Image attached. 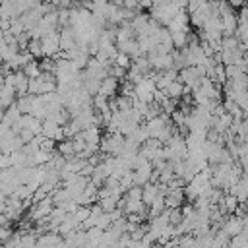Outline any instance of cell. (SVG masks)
Returning <instances> with one entry per match:
<instances>
[{
  "label": "cell",
  "mask_w": 248,
  "mask_h": 248,
  "mask_svg": "<svg viewBox=\"0 0 248 248\" xmlns=\"http://www.w3.org/2000/svg\"><path fill=\"white\" fill-rule=\"evenodd\" d=\"M114 89H116V79L108 76L107 79H103V81H101L99 93H101V97H108V95H112V93H114Z\"/></svg>",
  "instance_id": "1"
},
{
  "label": "cell",
  "mask_w": 248,
  "mask_h": 248,
  "mask_svg": "<svg viewBox=\"0 0 248 248\" xmlns=\"http://www.w3.org/2000/svg\"><path fill=\"white\" fill-rule=\"evenodd\" d=\"M165 91H167L169 97H180L182 91H184V85H182V81H172Z\"/></svg>",
  "instance_id": "2"
},
{
  "label": "cell",
  "mask_w": 248,
  "mask_h": 248,
  "mask_svg": "<svg viewBox=\"0 0 248 248\" xmlns=\"http://www.w3.org/2000/svg\"><path fill=\"white\" fill-rule=\"evenodd\" d=\"M155 196H157V186L149 184V186L143 190V200H145L147 203H151V202H155Z\"/></svg>",
  "instance_id": "3"
}]
</instances>
